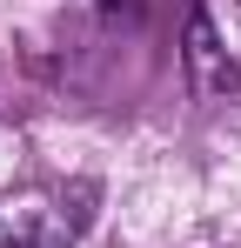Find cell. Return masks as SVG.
<instances>
[{"label": "cell", "instance_id": "cell-1", "mask_svg": "<svg viewBox=\"0 0 241 248\" xmlns=\"http://www.w3.org/2000/svg\"><path fill=\"white\" fill-rule=\"evenodd\" d=\"M101 188L87 174H27L0 188V248H74L94 228Z\"/></svg>", "mask_w": 241, "mask_h": 248}]
</instances>
